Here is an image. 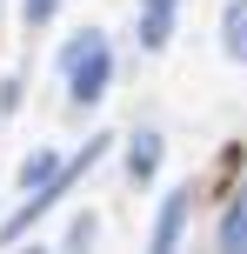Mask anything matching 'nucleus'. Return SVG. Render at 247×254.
<instances>
[{"mask_svg":"<svg viewBox=\"0 0 247 254\" xmlns=\"http://www.w3.org/2000/svg\"><path fill=\"white\" fill-rule=\"evenodd\" d=\"M147 7H174V0H147Z\"/></svg>","mask_w":247,"mask_h":254,"instance_id":"obj_8","label":"nucleus"},{"mask_svg":"<svg viewBox=\"0 0 247 254\" xmlns=\"http://www.w3.org/2000/svg\"><path fill=\"white\" fill-rule=\"evenodd\" d=\"M187 201H194V188H174V194H167V207H160V221H154V248H174V241H181Z\"/></svg>","mask_w":247,"mask_h":254,"instance_id":"obj_3","label":"nucleus"},{"mask_svg":"<svg viewBox=\"0 0 247 254\" xmlns=\"http://www.w3.org/2000/svg\"><path fill=\"white\" fill-rule=\"evenodd\" d=\"M60 61H67V94H74L80 107L107 94V74H114V61H107V40L94 34V27H87V34H80L74 47L60 54Z\"/></svg>","mask_w":247,"mask_h":254,"instance_id":"obj_1","label":"nucleus"},{"mask_svg":"<svg viewBox=\"0 0 247 254\" xmlns=\"http://www.w3.org/2000/svg\"><path fill=\"white\" fill-rule=\"evenodd\" d=\"M214 241H221L227 254H247V188L227 201V214H221V228H214Z\"/></svg>","mask_w":247,"mask_h":254,"instance_id":"obj_2","label":"nucleus"},{"mask_svg":"<svg viewBox=\"0 0 247 254\" xmlns=\"http://www.w3.org/2000/svg\"><path fill=\"white\" fill-rule=\"evenodd\" d=\"M154 167H160V134H141V140L127 147V174H134V181H147Z\"/></svg>","mask_w":247,"mask_h":254,"instance_id":"obj_6","label":"nucleus"},{"mask_svg":"<svg viewBox=\"0 0 247 254\" xmlns=\"http://www.w3.org/2000/svg\"><path fill=\"white\" fill-rule=\"evenodd\" d=\"M167 34H174V7H141V47L160 54V47H167Z\"/></svg>","mask_w":247,"mask_h":254,"instance_id":"obj_4","label":"nucleus"},{"mask_svg":"<svg viewBox=\"0 0 247 254\" xmlns=\"http://www.w3.org/2000/svg\"><path fill=\"white\" fill-rule=\"evenodd\" d=\"M221 47L234 54V61H247V0H234V7L221 13Z\"/></svg>","mask_w":247,"mask_h":254,"instance_id":"obj_5","label":"nucleus"},{"mask_svg":"<svg viewBox=\"0 0 247 254\" xmlns=\"http://www.w3.org/2000/svg\"><path fill=\"white\" fill-rule=\"evenodd\" d=\"M53 13H60V0H20V20H27V27L53 20Z\"/></svg>","mask_w":247,"mask_h":254,"instance_id":"obj_7","label":"nucleus"}]
</instances>
